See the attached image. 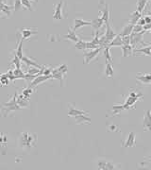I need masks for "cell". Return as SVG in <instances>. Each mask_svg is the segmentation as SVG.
<instances>
[{"mask_svg": "<svg viewBox=\"0 0 151 170\" xmlns=\"http://www.w3.org/2000/svg\"><path fill=\"white\" fill-rule=\"evenodd\" d=\"M141 97H142L141 96L135 97L129 96L128 98L126 99V102L124 104H122V105H116V106H113L112 107V111L113 112V114L112 115L113 116L114 115H117L120 112H122L123 110H129V109H130V108H133V105L136 102H137Z\"/></svg>", "mask_w": 151, "mask_h": 170, "instance_id": "6da1fadb", "label": "cell"}, {"mask_svg": "<svg viewBox=\"0 0 151 170\" xmlns=\"http://www.w3.org/2000/svg\"><path fill=\"white\" fill-rule=\"evenodd\" d=\"M21 144L22 147H31L35 146V140L36 138L35 136H32L28 132H23L21 133Z\"/></svg>", "mask_w": 151, "mask_h": 170, "instance_id": "7a4b0ae2", "label": "cell"}, {"mask_svg": "<svg viewBox=\"0 0 151 170\" xmlns=\"http://www.w3.org/2000/svg\"><path fill=\"white\" fill-rule=\"evenodd\" d=\"M103 50V48H98L96 49H91L90 51H85L83 56H84V61L83 64H88L89 63H91L94 59H96L99 53Z\"/></svg>", "mask_w": 151, "mask_h": 170, "instance_id": "3957f363", "label": "cell"}, {"mask_svg": "<svg viewBox=\"0 0 151 170\" xmlns=\"http://www.w3.org/2000/svg\"><path fill=\"white\" fill-rule=\"evenodd\" d=\"M105 25H106V30H105V37H106V40H107V42H108V44H110L114 38H115V36L117 35L116 33H115V31H114V29L112 27V26H111V23H110V21L109 22H107V23H105ZM109 45V44H108Z\"/></svg>", "mask_w": 151, "mask_h": 170, "instance_id": "277c9868", "label": "cell"}, {"mask_svg": "<svg viewBox=\"0 0 151 170\" xmlns=\"http://www.w3.org/2000/svg\"><path fill=\"white\" fill-rule=\"evenodd\" d=\"M48 80H51V75H49V76L39 75V76L36 77V78H35L33 81H31V83H30L29 87H31V88L36 87V86H38L39 84L44 82L45 81H48Z\"/></svg>", "mask_w": 151, "mask_h": 170, "instance_id": "5b68a950", "label": "cell"}, {"mask_svg": "<svg viewBox=\"0 0 151 170\" xmlns=\"http://www.w3.org/2000/svg\"><path fill=\"white\" fill-rule=\"evenodd\" d=\"M136 80L143 84H151V73H138Z\"/></svg>", "mask_w": 151, "mask_h": 170, "instance_id": "8992f818", "label": "cell"}, {"mask_svg": "<svg viewBox=\"0 0 151 170\" xmlns=\"http://www.w3.org/2000/svg\"><path fill=\"white\" fill-rule=\"evenodd\" d=\"M143 126L145 131H148L151 132V112L150 110H147L145 113V115L143 121Z\"/></svg>", "mask_w": 151, "mask_h": 170, "instance_id": "52a82bcc", "label": "cell"}, {"mask_svg": "<svg viewBox=\"0 0 151 170\" xmlns=\"http://www.w3.org/2000/svg\"><path fill=\"white\" fill-rule=\"evenodd\" d=\"M123 147L125 148H129V147H135V133L133 131L129 132L126 142L123 144Z\"/></svg>", "mask_w": 151, "mask_h": 170, "instance_id": "ba28073f", "label": "cell"}, {"mask_svg": "<svg viewBox=\"0 0 151 170\" xmlns=\"http://www.w3.org/2000/svg\"><path fill=\"white\" fill-rule=\"evenodd\" d=\"M63 1L64 0H60V2L58 3L57 7H56V10H55V12H54V15H53V18L56 19V20H62L63 19Z\"/></svg>", "mask_w": 151, "mask_h": 170, "instance_id": "9c48e42d", "label": "cell"}, {"mask_svg": "<svg viewBox=\"0 0 151 170\" xmlns=\"http://www.w3.org/2000/svg\"><path fill=\"white\" fill-rule=\"evenodd\" d=\"M74 27H73V30H78L80 27H85V26H92V22L91 21H85V20H82V19H75L74 20Z\"/></svg>", "mask_w": 151, "mask_h": 170, "instance_id": "30bf717a", "label": "cell"}, {"mask_svg": "<svg viewBox=\"0 0 151 170\" xmlns=\"http://www.w3.org/2000/svg\"><path fill=\"white\" fill-rule=\"evenodd\" d=\"M97 167L99 169H103V170H108V169H117L118 167H116V165H114L113 164L110 163V162H105V161H100L98 163Z\"/></svg>", "mask_w": 151, "mask_h": 170, "instance_id": "8fae6325", "label": "cell"}, {"mask_svg": "<svg viewBox=\"0 0 151 170\" xmlns=\"http://www.w3.org/2000/svg\"><path fill=\"white\" fill-rule=\"evenodd\" d=\"M143 16V13L139 12L138 10H135L133 11L131 14H130V16H129V23L132 24V25H136L138 22V20Z\"/></svg>", "mask_w": 151, "mask_h": 170, "instance_id": "7c38bea8", "label": "cell"}, {"mask_svg": "<svg viewBox=\"0 0 151 170\" xmlns=\"http://www.w3.org/2000/svg\"><path fill=\"white\" fill-rule=\"evenodd\" d=\"M88 111H82V110H78L75 109V108H71L70 111L68 112V115L71 117H78L80 115H83V114H88Z\"/></svg>", "mask_w": 151, "mask_h": 170, "instance_id": "4fadbf2b", "label": "cell"}, {"mask_svg": "<svg viewBox=\"0 0 151 170\" xmlns=\"http://www.w3.org/2000/svg\"><path fill=\"white\" fill-rule=\"evenodd\" d=\"M63 38H66L68 40H71L72 42H75V43H77V42H79L80 40V37L77 34H76V32L74 31L72 28H69L68 29V34L63 35Z\"/></svg>", "mask_w": 151, "mask_h": 170, "instance_id": "5bb4252c", "label": "cell"}, {"mask_svg": "<svg viewBox=\"0 0 151 170\" xmlns=\"http://www.w3.org/2000/svg\"><path fill=\"white\" fill-rule=\"evenodd\" d=\"M121 48H122V52H123L122 56L124 58H127L128 56H130L133 53V48L131 46V44H123L121 46Z\"/></svg>", "mask_w": 151, "mask_h": 170, "instance_id": "9a60e30c", "label": "cell"}, {"mask_svg": "<svg viewBox=\"0 0 151 170\" xmlns=\"http://www.w3.org/2000/svg\"><path fill=\"white\" fill-rule=\"evenodd\" d=\"M124 44H123V39H122V36H121L120 34L116 35L115 38L109 44L108 46H110V48H112V46H122Z\"/></svg>", "mask_w": 151, "mask_h": 170, "instance_id": "2e32d148", "label": "cell"}, {"mask_svg": "<svg viewBox=\"0 0 151 170\" xmlns=\"http://www.w3.org/2000/svg\"><path fill=\"white\" fill-rule=\"evenodd\" d=\"M100 17L103 19L104 23H107V22H109V21H110L111 12H110V10H109V6H108L107 4H106L105 8L103 9V10H102V15H101Z\"/></svg>", "mask_w": 151, "mask_h": 170, "instance_id": "e0dca14e", "label": "cell"}, {"mask_svg": "<svg viewBox=\"0 0 151 170\" xmlns=\"http://www.w3.org/2000/svg\"><path fill=\"white\" fill-rule=\"evenodd\" d=\"M21 60L23 61L24 64H26L27 66H34V67H38V68H42L43 67L42 65L38 64L37 63H35V61H33L31 59H29L27 56H23V58L21 59Z\"/></svg>", "mask_w": 151, "mask_h": 170, "instance_id": "ac0fdd59", "label": "cell"}, {"mask_svg": "<svg viewBox=\"0 0 151 170\" xmlns=\"http://www.w3.org/2000/svg\"><path fill=\"white\" fill-rule=\"evenodd\" d=\"M133 26H134V25H132V24H130V23L128 24L127 26H125V27H123V30L121 31L120 35L122 36V37L130 35V34L132 33V30H133Z\"/></svg>", "mask_w": 151, "mask_h": 170, "instance_id": "d6986e66", "label": "cell"}, {"mask_svg": "<svg viewBox=\"0 0 151 170\" xmlns=\"http://www.w3.org/2000/svg\"><path fill=\"white\" fill-rule=\"evenodd\" d=\"M75 118L77 120V124H90L91 123V119L87 116V114L80 115Z\"/></svg>", "mask_w": 151, "mask_h": 170, "instance_id": "ffe728a7", "label": "cell"}, {"mask_svg": "<svg viewBox=\"0 0 151 170\" xmlns=\"http://www.w3.org/2000/svg\"><path fill=\"white\" fill-rule=\"evenodd\" d=\"M113 74H114V71H113L112 64L107 63L106 64V68H105V76L107 77V78H112Z\"/></svg>", "mask_w": 151, "mask_h": 170, "instance_id": "44dd1931", "label": "cell"}, {"mask_svg": "<svg viewBox=\"0 0 151 170\" xmlns=\"http://www.w3.org/2000/svg\"><path fill=\"white\" fill-rule=\"evenodd\" d=\"M105 23H104V21H103V19L101 17L96 18V19H94L92 21V26H93V27H94L95 30H98Z\"/></svg>", "mask_w": 151, "mask_h": 170, "instance_id": "7402d4cb", "label": "cell"}, {"mask_svg": "<svg viewBox=\"0 0 151 170\" xmlns=\"http://www.w3.org/2000/svg\"><path fill=\"white\" fill-rule=\"evenodd\" d=\"M11 10H13V7H10V6H8L6 4H4L3 2L0 3V11H2L3 13H5L6 15H10L11 13Z\"/></svg>", "mask_w": 151, "mask_h": 170, "instance_id": "603a6c76", "label": "cell"}, {"mask_svg": "<svg viewBox=\"0 0 151 170\" xmlns=\"http://www.w3.org/2000/svg\"><path fill=\"white\" fill-rule=\"evenodd\" d=\"M149 0H137V10L141 13L144 12Z\"/></svg>", "mask_w": 151, "mask_h": 170, "instance_id": "cb8c5ba5", "label": "cell"}, {"mask_svg": "<svg viewBox=\"0 0 151 170\" xmlns=\"http://www.w3.org/2000/svg\"><path fill=\"white\" fill-rule=\"evenodd\" d=\"M133 52L136 53V52H141L146 56H149L151 57V45H148L146 48H137V49H133Z\"/></svg>", "mask_w": 151, "mask_h": 170, "instance_id": "d4e9b609", "label": "cell"}, {"mask_svg": "<svg viewBox=\"0 0 151 170\" xmlns=\"http://www.w3.org/2000/svg\"><path fill=\"white\" fill-rule=\"evenodd\" d=\"M111 48L110 46H105L103 48V53H104V56L106 58V60H108V63H112V55H111V51H110Z\"/></svg>", "mask_w": 151, "mask_h": 170, "instance_id": "484cf974", "label": "cell"}, {"mask_svg": "<svg viewBox=\"0 0 151 170\" xmlns=\"http://www.w3.org/2000/svg\"><path fill=\"white\" fill-rule=\"evenodd\" d=\"M23 41H24V39H23V37L20 39V42H19V44H18V46L16 48H15V53L14 54H16V56L17 57H19L20 59H22L23 58V50H22V46H23Z\"/></svg>", "mask_w": 151, "mask_h": 170, "instance_id": "4316f807", "label": "cell"}, {"mask_svg": "<svg viewBox=\"0 0 151 170\" xmlns=\"http://www.w3.org/2000/svg\"><path fill=\"white\" fill-rule=\"evenodd\" d=\"M13 75H14V77H15V80H20V79L25 80V76H26V74H25L21 69L15 68V69L13 70Z\"/></svg>", "mask_w": 151, "mask_h": 170, "instance_id": "83f0119b", "label": "cell"}, {"mask_svg": "<svg viewBox=\"0 0 151 170\" xmlns=\"http://www.w3.org/2000/svg\"><path fill=\"white\" fill-rule=\"evenodd\" d=\"M37 34V31H32V30L30 29H23L22 30V37L23 39H28L31 35H35Z\"/></svg>", "mask_w": 151, "mask_h": 170, "instance_id": "f1b7e54d", "label": "cell"}, {"mask_svg": "<svg viewBox=\"0 0 151 170\" xmlns=\"http://www.w3.org/2000/svg\"><path fill=\"white\" fill-rule=\"evenodd\" d=\"M21 61H22L21 59H20L19 57H17L16 54H14V58H13V60H11L10 64H14L16 68L21 69Z\"/></svg>", "mask_w": 151, "mask_h": 170, "instance_id": "f546056e", "label": "cell"}, {"mask_svg": "<svg viewBox=\"0 0 151 170\" xmlns=\"http://www.w3.org/2000/svg\"><path fill=\"white\" fill-rule=\"evenodd\" d=\"M76 48H78L80 50H85L86 49V42L80 40L79 42L76 43Z\"/></svg>", "mask_w": 151, "mask_h": 170, "instance_id": "4dcf8cb0", "label": "cell"}, {"mask_svg": "<svg viewBox=\"0 0 151 170\" xmlns=\"http://www.w3.org/2000/svg\"><path fill=\"white\" fill-rule=\"evenodd\" d=\"M22 2V6L25 7L27 10H32V5H31V2H30V0H21Z\"/></svg>", "mask_w": 151, "mask_h": 170, "instance_id": "1f68e13d", "label": "cell"}, {"mask_svg": "<svg viewBox=\"0 0 151 170\" xmlns=\"http://www.w3.org/2000/svg\"><path fill=\"white\" fill-rule=\"evenodd\" d=\"M56 69H57L59 72H60V73H63V75H65V76H66V74H67V72H68V67H67L66 64H62V65H59V66L57 67Z\"/></svg>", "mask_w": 151, "mask_h": 170, "instance_id": "d6a6232c", "label": "cell"}, {"mask_svg": "<svg viewBox=\"0 0 151 170\" xmlns=\"http://www.w3.org/2000/svg\"><path fill=\"white\" fill-rule=\"evenodd\" d=\"M143 30H144L143 26H140V25H138V24H136V25L133 26V30H132V32H133V33H140V32L143 31Z\"/></svg>", "mask_w": 151, "mask_h": 170, "instance_id": "836d02e7", "label": "cell"}, {"mask_svg": "<svg viewBox=\"0 0 151 170\" xmlns=\"http://www.w3.org/2000/svg\"><path fill=\"white\" fill-rule=\"evenodd\" d=\"M99 48V46L95 44L92 41H91V42H86V49L91 50V49H96V48Z\"/></svg>", "mask_w": 151, "mask_h": 170, "instance_id": "e575fe53", "label": "cell"}, {"mask_svg": "<svg viewBox=\"0 0 151 170\" xmlns=\"http://www.w3.org/2000/svg\"><path fill=\"white\" fill-rule=\"evenodd\" d=\"M22 2H21V0H15V2H14V6H13V10L15 11H18L21 8H22Z\"/></svg>", "mask_w": 151, "mask_h": 170, "instance_id": "d590c367", "label": "cell"}, {"mask_svg": "<svg viewBox=\"0 0 151 170\" xmlns=\"http://www.w3.org/2000/svg\"><path fill=\"white\" fill-rule=\"evenodd\" d=\"M33 93V90H32V88L31 87H28V88H27V89H25L24 91H23V95L26 97H30V95H31Z\"/></svg>", "mask_w": 151, "mask_h": 170, "instance_id": "8d00e7d4", "label": "cell"}, {"mask_svg": "<svg viewBox=\"0 0 151 170\" xmlns=\"http://www.w3.org/2000/svg\"><path fill=\"white\" fill-rule=\"evenodd\" d=\"M122 39H123V44H130V35L124 36V37H122Z\"/></svg>", "mask_w": 151, "mask_h": 170, "instance_id": "74e56055", "label": "cell"}, {"mask_svg": "<svg viewBox=\"0 0 151 170\" xmlns=\"http://www.w3.org/2000/svg\"><path fill=\"white\" fill-rule=\"evenodd\" d=\"M137 24H138V25H140V26H143V27H144V26L146 24V22H145V17H144V16H142V17L138 20Z\"/></svg>", "mask_w": 151, "mask_h": 170, "instance_id": "f35d334b", "label": "cell"}, {"mask_svg": "<svg viewBox=\"0 0 151 170\" xmlns=\"http://www.w3.org/2000/svg\"><path fill=\"white\" fill-rule=\"evenodd\" d=\"M143 27H144V30H145V31H147V30H150V29H151V23L145 24Z\"/></svg>", "mask_w": 151, "mask_h": 170, "instance_id": "ab89813d", "label": "cell"}, {"mask_svg": "<svg viewBox=\"0 0 151 170\" xmlns=\"http://www.w3.org/2000/svg\"><path fill=\"white\" fill-rule=\"evenodd\" d=\"M109 129H110L111 131H117V127H116L115 125H111V126L109 127Z\"/></svg>", "mask_w": 151, "mask_h": 170, "instance_id": "60d3db41", "label": "cell"}, {"mask_svg": "<svg viewBox=\"0 0 151 170\" xmlns=\"http://www.w3.org/2000/svg\"><path fill=\"white\" fill-rule=\"evenodd\" d=\"M33 1H36V0H33Z\"/></svg>", "mask_w": 151, "mask_h": 170, "instance_id": "b9f144b4", "label": "cell"}, {"mask_svg": "<svg viewBox=\"0 0 151 170\" xmlns=\"http://www.w3.org/2000/svg\"><path fill=\"white\" fill-rule=\"evenodd\" d=\"M149 1H150V2H151V0H149Z\"/></svg>", "mask_w": 151, "mask_h": 170, "instance_id": "7bdbcfd3", "label": "cell"}, {"mask_svg": "<svg viewBox=\"0 0 151 170\" xmlns=\"http://www.w3.org/2000/svg\"><path fill=\"white\" fill-rule=\"evenodd\" d=\"M150 31H151V29H150Z\"/></svg>", "mask_w": 151, "mask_h": 170, "instance_id": "ee69618b", "label": "cell"}]
</instances>
